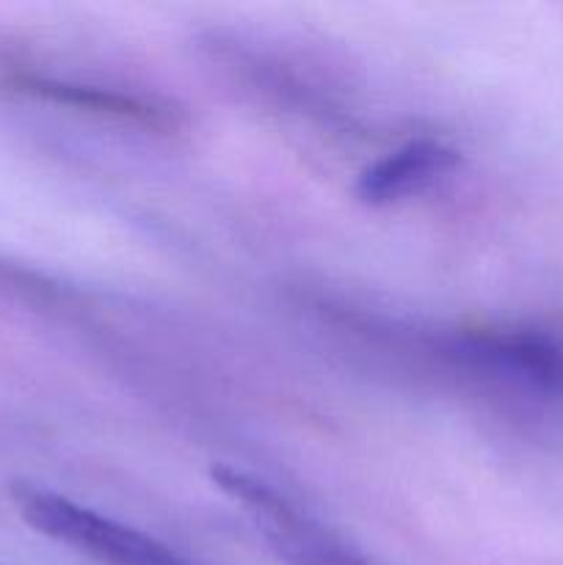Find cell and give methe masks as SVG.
Wrapping results in <instances>:
<instances>
[{"label":"cell","mask_w":563,"mask_h":565,"mask_svg":"<svg viewBox=\"0 0 563 565\" xmlns=\"http://www.w3.org/2000/svg\"><path fill=\"white\" fill-rule=\"evenodd\" d=\"M469 367L563 419V337L544 329H489L464 337Z\"/></svg>","instance_id":"3"},{"label":"cell","mask_w":563,"mask_h":565,"mask_svg":"<svg viewBox=\"0 0 563 565\" xmlns=\"http://www.w3.org/2000/svg\"><path fill=\"white\" fill-rule=\"evenodd\" d=\"M461 169V152L434 138H417L386 152L357 177L353 193L368 207L406 202Z\"/></svg>","instance_id":"4"},{"label":"cell","mask_w":563,"mask_h":565,"mask_svg":"<svg viewBox=\"0 0 563 565\" xmlns=\"http://www.w3.org/2000/svg\"><path fill=\"white\" fill-rule=\"evenodd\" d=\"M20 86H25L28 92L42 94L47 99H59V103L70 105H83V108L105 110V114H121V116H136V119H152V108H147L138 99L125 97V94H110L99 92V88H86V86H66V83H53V81H22Z\"/></svg>","instance_id":"5"},{"label":"cell","mask_w":563,"mask_h":565,"mask_svg":"<svg viewBox=\"0 0 563 565\" xmlns=\"http://www.w3.org/2000/svg\"><path fill=\"white\" fill-rule=\"evenodd\" d=\"M210 480L248 513L265 544L285 565H370L265 480L226 463L210 467Z\"/></svg>","instance_id":"2"},{"label":"cell","mask_w":563,"mask_h":565,"mask_svg":"<svg viewBox=\"0 0 563 565\" xmlns=\"http://www.w3.org/2000/svg\"><path fill=\"white\" fill-rule=\"evenodd\" d=\"M9 497L28 527L103 565H191L152 535L103 516L39 483L14 480L9 486Z\"/></svg>","instance_id":"1"}]
</instances>
